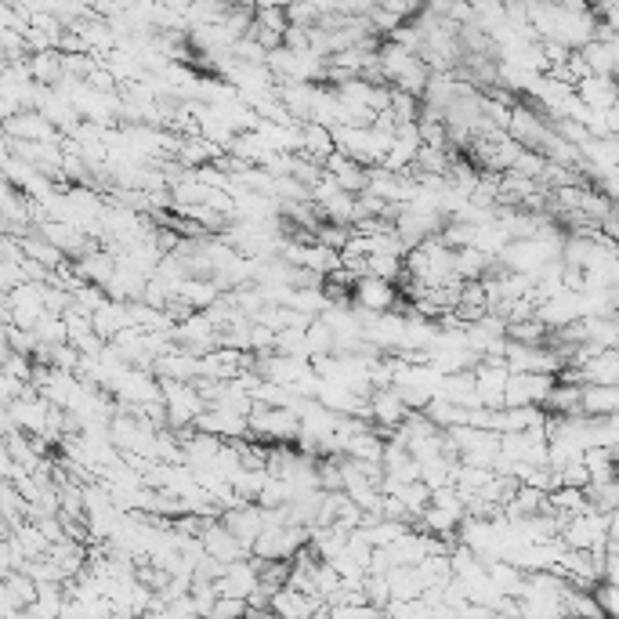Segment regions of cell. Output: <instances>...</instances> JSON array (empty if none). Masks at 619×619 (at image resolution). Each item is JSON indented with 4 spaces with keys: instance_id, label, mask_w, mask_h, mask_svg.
Listing matches in <instances>:
<instances>
[{
    "instance_id": "obj_17",
    "label": "cell",
    "mask_w": 619,
    "mask_h": 619,
    "mask_svg": "<svg viewBox=\"0 0 619 619\" xmlns=\"http://www.w3.org/2000/svg\"><path fill=\"white\" fill-rule=\"evenodd\" d=\"M583 464H587V475H591V486H605V482H616V460H612V449H587L583 453Z\"/></svg>"
},
{
    "instance_id": "obj_8",
    "label": "cell",
    "mask_w": 619,
    "mask_h": 619,
    "mask_svg": "<svg viewBox=\"0 0 619 619\" xmlns=\"http://www.w3.org/2000/svg\"><path fill=\"white\" fill-rule=\"evenodd\" d=\"M258 587H261L258 558H247V562L229 565V572H225V576H221V583H218V594H221V598L250 601L254 594H258Z\"/></svg>"
},
{
    "instance_id": "obj_22",
    "label": "cell",
    "mask_w": 619,
    "mask_h": 619,
    "mask_svg": "<svg viewBox=\"0 0 619 619\" xmlns=\"http://www.w3.org/2000/svg\"><path fill=\"white\" fill-rule=\"evenodd\" d=\"M612 460H616V471H619V446L612 449Z\"/></svg>"
},
{
    "instance_id": "obj_11",
    "label": "cell",
    "mask_w": 619,
    "mask_h": 619,
    "mask_svg": "<svg viewBox=\"0 0 619 619\" xmlns=\"http://www.w3.org/2000/svg\"><path fill=\"white\" fill-rule=\"evenodd\" d=\"M323 609H326L323 601L312 598V594L294 591V587H286V591H279L276 598H272V612H276L279 619H315Z\"/></svg>"
},
{
    "instance_id": "obj_3",
    "label": "cell",
    "mask_w": 619,
    "mask_h": 619,
    "mask_svg": "<svg viewBox=\"0 0 619 619\" xmlns=\"http://www.w3.org/2000/svg\"><path fill=\"white\" fill-rule=\"evenodd\" d=\"M352 305L362 308V312H373V315H384L391 308L399 305V290L395 283L388 279H377V276H359L352 286Z\"/></svg>"
},
{
    "instance_id": "obj_7",
    "label": "cell",
    "mask_w": 619,
    "mask_h": 619,
    "mask_svg": "<svg viewBox=\"0 0 619 619\" xmlns=\"http://www.w3.org/2000/svg\"><path fill=\"white\" fill-rule=\"evenodd\" d=\"M203 551H207L210 558L225 562V565H236V562H247V558H254V554H250V547H243V543H239V536L232 533V529L221 522V518L210 525L207 533H203Z\"/></svg>"
},
{
    "instance_id": "obj_1",
    "label": "cell",
    "mask_w": 619,
    "mask_h": 619,
    "mask_svg": "<svg viewBox=\"0 0 619 619\" xmlns=\"http://www.w3.org/2000/svg\"><path fill=\"white\" fill-rule=\"evenodd\" d=\"M301 439V417L290 410H276V406H254L250 413V442H276V446H290Z\"/></svg>"
},
{
    "instance_id": "obj_5",
    "label": "cell",
    "mask_w": 619,
    "mask_h": 619,
    "mask_svg": "<svg viewBox=\"0 0 619 619\" xmlns=\"http://www.w3.org/2000/svg\"><path fill=\"white\" fill-rule=\"evenodd\" d=\"M221 522L229 525L232 533L239 536V543H243V547H250V554H254V543L261 540V533L268 529L265 507H261V504L232 507V511H225V515H221Z\"/></svg>"
},
{
    "instance_id": "obj_15",
    "label": "cell",
    "mask_w": 619,
    "mask_h": 619,
    "mask_svg": "<svg viewBox=\"0 0 619 619\" xmlns=\"http://www.w3.org/2000/svg\"><path fill=\"white\" fill-rule=\"evenodd\" d=\"M29 73L40 87H58L66 80V66H62V51H40L29 55Z\"/></svg>"
},
{
    "instance_id": "obj_12",
    "label": "cell",
    "mask_w": 619,
    "mask_h": 619,
    "mask_svg": "<svg viewBox=\"0 0 619 619\" xmlns=\"http://www.w3.org/2000/svg\"><path fill=\"white\" fill-rule=\"evenodd\" d=\"M576 381L580 384H605V388H619V348L594 355L583 370H576Z\"/></svg>"
},
{
    "instance_id": "obj_21",
    "label": "cell",
    "mask_w": 619,
    "mask_h": 619,
    "mask_svg": "<svg viewBox=\"0 0 619 619\" xmlns=\"http://www.w3.org/2000/svg\"><path fill=\"white\" fill-rule=\"evenodd\" d=\"M601 583H609V587H619V554L609 551L605 558V572H601Z\"/></svg>"
},
{
    "instance_id": "obj_4",
    "label": "cell",
    "mask_w": 619,
    "mask_h": 619,
    "mask_svg": "<svg viewBox=\"0 0 619 619\" xmlns=\"http://www.w3.org/2000/svg\"><path fill=\"white\" fill-rule=\"evenodd\" d=\"M4 138H15V142H37V145H48V142H62V131L51 124L48 116H40L37 109H26V113L11 116L4 120Z\"/></svg>"
},
{
    "instance_id": "obj_19",
    "label": "cell",
    "mask_w": 619,
    "mask_h": 619,
    "mask_svg": "<svg viewBox=\"0 0 619 619\" xmlns=\"http://www.w3.org/2000/svg\"><path fill=\"white\" fill-rule=\"evenodd\" d=\"M388 113L395 116V124H420V116H424V102L413 95H406V91H395L391 87V105H388Z\"/></svg>"
},
{
    "instance_id": "obj_6",
    "label": "cell",
    "mask_w": 619,
    "mask_h": 619,
    "mask_svg": "<svg viewBox=\"0 0 619 619\" xmlns=\"http://www.w3.org/2000/svg\"><path fill=\"white\" fill-rule=\"evenodd\" d=\"M370 410H373V428H381V431H395L410 420V406H406V399H402L399 391L395 388H381V391H373L370 395Z\"/></svg>"
},
{
    "instance_id": "obj_10",
    "label": "cell",
    "mask_w": 619,
    "mask_h": 619,
    "mask_svg": "<svg viewBox=\"0 0 619 619\" xmlns=\"http://www.w3.org/2000/svg\"><path fill=\"white\" fill-rule=\"evenodd\" d=\"M326 174H330L344 192H352V196H362V192L370 189V171H366L362 163L348 160L344 153H334L326 160Z\"/></svg>"
},
{
    "instance_id": "obj_9",
    "label": "cell",
    "mask_w": 619,
    "mask_h": 619,
    "mask_svg": "<svg viewBox=\"0 0 619 619\" xmlns=\"http://www.w3.org/2000/svg\"><path fill=\"white\" fill-rule=\"evenodd\" d=\"M576 98H580L591 113H612L619 105V80L616 77H587L576 84Z\"/></svg>"
},
{
    "instance_id": "obj_2",
    "label": "cell",
    "mask_w": 619,
    "mask_h": 619,
    "mask_svg": "<svg viewBox=\"0 0 619 619\" xmlns=\"http://www.w3.org/2000/svg\"><path fill=\"white\" fill-rule=\"evenodd\" d=\"M554 377H543V373H511L507 381V410H522V406H547L554 391Z\"/></svg>"
},
{
    "instance_id": "obj_13",
    "label": "cell",
    "mask_w": 619,
    "mask_h": 619,
    "mask_svg": "<svg viewBox=\"0 0 619 619\" xmlns=\"http://www.w3.org/2000/svg\"><path fill=\"white\" fill-rule=\"evenodd\" d=\"M619 413V388L605 384H583V417L605 420Z\"/></svg>"
},
{
    "instance_id": "obj_16",
    "label": "cell",
    "mask_w": 619,
    "mask_h": 619,
    "mask_svg": "<svg viewBox=\"0 0 619 619\" xmlns=\"http://www.w3.org/2000/svg\"><path fill=\"white\" fill-rule=\"evenodd\" d=\"M580 58L587 62L591 77H616L619 80L616 55H612V48L605 44V40H594V44H587V48L580 51Z\"/></svg>"
},
{
    "instance_id": "obj_20",
    "label": "cell",
    "mask_w": 619,
    "mask_h": 619,
    "mask_svg": "<svg viewBox=\"0 0 619 619\" xmlns=\"http://www.w3.org/2000/svg\"><path fill=\"white\" fill-rule=\"evenodd\" d=\"M594 598H598L605 619H619V587H609V583H598L594 587Z\"/></svg>"
},
{
    "instance_id": "obj_14",
    "label": "cell",
    "mask_w": 619,
    "mask_h": 619,
    "mask_svg": "<svg viewBox=\"0 0 619 619\" xmlns=\"http://www.w3.org/2000/svg\"><path fill=\"white\" fill-rule=\"evenodd\" d=\"M301 134H305V149H301V156H308V160L323 163L337 153V142H334V131L323 124H301Z\"/></svg>"
},
{
    "instance_id": "obj_18",
    "label": "cell",
    "mask_w": 619,
    "mask_h": 619,
    "mask_svg": "<svg viewBox=\"0 0 619 619\" xmlns=\"http://www.w3.org/2000/svg\"><path fill=\"white\" fill-rule=\"evenodd\" d=\"M33 337H37L40 348H62V344H69V323L66 315H44L37 323V330H33Z\"/></svg>"
}]
</instances>
